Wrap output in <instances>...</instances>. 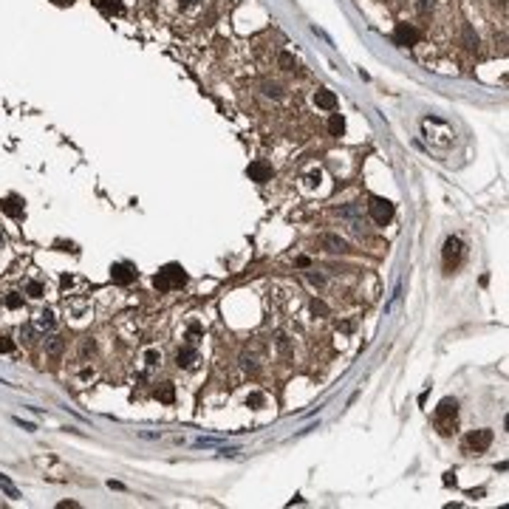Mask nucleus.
<instances>
[{"instance_id":"35","label":"nucleus","mask_w":509,"mask_h":509,"mask_svg":"<svg viewBox=\"0 0 509 509\" xmlns=\"http://www.w3.org/2000/svg\"><path fill=\"white\" fill-rule=\"evenodd\" d=\"M0 246H3V235H0Z\"/></svg>"},{"instance_id":"33","label":"nucleus","mask_w":509,"mask_h":509,"mask_svg":"<svg viewBox=\"0 0 509 509\" xmlns=\"http://www.w3.org/2000/svg\"><path fill=\"white\" fill-rule=\"evenodd\" d=\"M54 3H60V6H71L74 0H54Z\"/></svg>"},{"instance_id":"4","label":"nucleus","mask_w":509,"mask_h":509,"mask_svg":"<svg viewBox=\"0 0 509 509\" xmlns=\"http://www.w3.org/2000/svg\"><path fill=\"white\" fill-rule=\"evenodd\" d=\"M393 40L399 43V46H416V43L422 40V34H419V29H413V26L399 23L396 31H393Z\"/></svg>"},{"instance_id":"19","label":"nucleus","mask_w":509,"mask_h":509,"mask_svg":"<svg viewBox=\"0 0 509 509\" xmlns=\"http://www.w3.org/2000/svg\"><path fill=\"white\" fill-rule=\"evenodd\" d=\"M3 303H6V309H23V294H17V292H9L6 297H3Z\"/></svg>"},{"instance_id":"34","label":"nucleus","mask_w":509,"mask_h":509,"mask_svg":"<svg viewBox=\"0 0 509 509\" xmlns=\"http://www.w3.org/2000/svg\"><path fill=\"white\" fill-rule=\"evenodd\" d=\"M427 6H430V0H422V12H427Z\"/></svg>"},{"instance_id":"7","label":"nucleus","mask_w":509,"mask_h":509,"mask_svg":"<svg viewBox=\"0 0 509 509\" xmlns=\"http://www.w3.org/2000/svg\"><path fill=\"white\" fill-rule=\"evenodd\" d=\"M467 444H469V450H475V453H484L486 447L492 444V430H475V433H469Z\"/></svg>"},{"instance_id":"12","label":"nucleus","mask_w":509,"mask_h":509,"mask_svg":"<svg viewBox=\"0 0 509 509\" xmlns=\"http://www.w3.org/2000/svg\"><path fill=\"white\" fill-rule=\"evenodd\" d=\"M34 326H37V328H43V331L54 328V311H51V309H43V311H37V317H34Z\"/></svg>"},{"instance_id":"15","label":"nucleus","mask_w":509,"mask_h":509,"mask_svg":"<svg viewBox=\"0 0 509 509\" xmlns=\"http://www.w3.org/2000/svg\"><path fill=\"white\" fill-rule=\"evenodd\" d=\"M0 489L6 492V498H12V501L23 498V495H20V489H17V486H14L12 481H9V475H3V473H0Z\"/></svg>"},{"instance_id":"10","label":"nucleus","mask_w":509,"mask_h":509,"mask_svg":"<svg viewBox=\"0 0 509 509\" xmlns=\"http://www.w3.org/2000/svg\"><path fill=\"white\" fill-rule=\"evenodd\" d=\"M0 210L6 212V215H12V218H20L23 215V201L14 198V195H9V198L0 201Z\"/></svg>"},{"instance_id":"30","label":"nucleus","mask_w":509,"mask_h":509,"mask_svg":"<svg viewBox=\"0 0 509 509\" xmlns=\"http://www.w3.org/2000/svg\"><path fill=\"white\" fill-rule=\"evenodd\" d=\"M297 266H300V269H309V266H311V260L306 258V255H300V258H297Z\"/></svg>"},{"instance_id":"14","label":"nucleus","mask_w":509,"mask_h":509,"mask_svg":"<svg viewBox=\"0 0 509 509\" xmlns=\"http://www.w3.org/2000/svg\"><path fill=\"white\" fill-rule=\"evenodd\" d=\"M93 6L105 14H119L122 12V0H93Z\"/></svg>"},{"instance_id":"16","label":"nucleus","mask_w":509,"mask_h":509,"mask_svg":"<svg viewBox=\"0 0 509 509\" xmlns=\"http://www.w3.org/2000/svg\"><path fill=\"white\" fill-rule=\"evenodd\" d=\"M156 396H159V399L164 402V405H173V402H176V390H173V385H170V382L159 385V388H156Z\"/></svg>"},{"instance_id":"8","label":"nucleus","mask_w":509,"mask_h":509,"mask_svg":"<svg viewBox=\"0 0 509 509\" xmlns=\"http://www.w3.org/2000/svg\"><path fill=\"white\" fill-rule=\"evenodd\" d=\"M314 105L323 110H334L337 108V97H334V91H328V88H320V91L314 93Z\"/></svg>"},{"instance_id":"22","label":"nucleus","mask_w":509,"mask_h":509,"mask_svg":"<svg viewBox=\"0 0 509 509\" xmlns=\"http://www.w3.org/2000/svg\"><path fill=\"white\" fill-rule=\"evenodd\" d=\"M159 362H161V354H159L156 348H147V351H144V365H147V368H156Z\"/></svg>"},{"instance_id":"31","label":"nucleus","mask_w":509,"mask_h":509,"mask_svg":"<svg viewBox=\"0 0 509 509\" xmlns=\"http://www.w3.org/2000/svg\"><path fill=\"white\" fill-rule=\"evenodd\" d=\"M60 509H77V503L74 501H63V503H60Z\"/></svg>"},{"instance_id":"6","label":"nucleus","mask_w":509,"mask_h":509,"mask_svg":"<svg viewBox=\"0 0 509 509\" xmlns=\"http://www.w3.org/2000/svg\"><path fill=\"white\" fill-rule=\"evenodd\" d=\"M110 277H114V283H119V286H130V283L136 280V272L127 263H114L110 266Z\"/></svg>"},{"instance_id":"23","label":"nucleus","mask_w":509,"mask_h":509,"mask_svg":"<svg viewBox=\"0 0 509 509\" xmlns=\"http://www.w3.org/2000/svg\"><path fill=\"white\" fill-rule=\"evenodd\" d=\"M263 402H266V396H263V393H249V399H246V405H249V407H260V405H263Z\"/></svg>"},{"instance_id":"13","label":"nucleus","mask_w":509,"mask_h":509,"mask_svg":"<svg viewBox=\"0 0 509 509\" xmlns=\"http://www.w3.org/2000/svg\"><path fill=\"white\" fill-rule=\"evenodd\" d=\"M198 360V354H195V348H181L176 354V362H178V368H193V362Z\"/></svg>"},{"instance_id":"32","label":"nucleus","mask_w":509,"mask_h":509,"mask_svg":"<svg viewBox=\"0 0 509 509\" xmlns=\"http://www.w3.org/2000/svg\"><path fill=\"white\" fill-rule=\"evenodd\" d=\"M181 3V9H190V6H195V0H178Z\"/></svg>"},{"instance_id":"24","label":"nucleus","mask_w":509,"mask_h":509,"mask_svg":"<svg viewBox=\"0 0 509 509\" xmlns=\"http://www.w3.org/2000/svg\"><path fill=\"white\" fill-rule=\"evenodd\" d=\"M12 351H14V343L9 337H3V334H0V354H12Z\"/></svg>"},{"instance_id":"11","label":"nucleus","mask_w":509,"mask_h":509,"mask_svg":"<svg viewBox=\"0 0 509 509\" xmlns=\"http://www.w3.org/2000/svg\"><path fill=\"white\" fill-rule=\"evenodd\" d=\"M323 246H326L328 252H348V243H345L340 235H323Z\"/></svg>"},{"instance_id":"26","label":"nucleus","mask_w":509,"mask_h":509,"mask_svg":"<svg viewBox=\"0 0 509 509\" xmlns=\"http://www.w3.org/2000/svg\"><path fill=\"white\" fill-rule=\"evenodd\" d=\"M311 311H314V314H320V317H326L328 314V306L320 303V300H314V303H311Z\"/></svg>"},{"instance_id":"9","label":"nucleus","mask_w":509,"mask_h":509,"mask_svg":"<svg viewBox=\"0 0 509 509\" xmlns=\"http://www.w3.org/2000/svg\"><path fill=\"white\" fill-rule=\"evenodd\" d=\"M249 178H255V181H269V176H272V167L266 164V161H252L249 164Z\"/></svg>"},{"instance_id":"25","label":"nucleus","mask_w":509,"mask_h":509,"mask_svg":"<svg viewBox=\"0 0 509 509\" xmlns=\"http://www.w3.org/2000/svg\"><path fill=\"white\" fill-rule=\"evenodd\" d=\"M277 63H280L286 71H294V57H292V54H280V57H277Z\"/></svg>"},{"instance_id":"3","label":"nucleus","mask_w":509,"mask_h":509,"mask_svg":"<svg viewBox=\"0 0 509 509\" xmlns=\"http://www.w3.org/2000/svg\"><path fill=\"white\" fill-rule=\"evenodd\" d=\"M371 218L379 223V227L390 223V218H393V204H390L388 198H373L371 201Z\"/></svg>"},{"instance_id":"17","label":"nucleus","mask_w":509,"mask_h":509,"mask_svg":"<svg viewBox=\"0 0 509 509\" xmlns=\"http://www.w3.org/2000/svg\"><path fill=\"white\" fill-rule=\"evenodd\" d=\"M328 130H331V136H343L345 133V119L340 114H331V119H328Z\"/></svg>"},{"instance_id":"21","label":"nucleus","mask_w":509,"mask_h":509,"mask_svg":"<svg viewBox=\"0 0 509 509\" xmlns=\"http://www.w3.org/2000/svg\"><path fill=\"white\" fill-rule=\"evenodd\" d=\"M260 88H263L266 97H272V99H283V91H280V85H277V82H263Z\"/></svg>"},{"instance_id":"29","label":"nucleus","mask_w":509,"mask_h":509,"mask_svg":"<svg viewBox=\"0 0 509 509\" xmlns=\"http://www.w3.org/2000/svg\"><path fill=\"white\" fill-rule=\"evenodd\" d=\"M309 280L314 283V286H323V283H326V280H323V275H314V272H309Z\"/></svg>"},{"instance_id":"28","label":"nucleus","mask_w":509,"mask_h":509,"mask_svg":"<svg viewBox=\"0 0 509 509\" xmlns=\"http://www.w3.org/2000/svg\"><path fill=\"white\" fill-rule=\"evenodd\" d=\"M14 422H17V424H20V427H23V430H29V433H34V430H37V427H34V424H31V422H23V419H14Z\"/></svg>"},{"instance_id":"27","label":"nucleus","mask_w":509,"mask_h":509,"mask_svg":"<svg viewBox=\"0 0 509 509\" xmlns=\"http://www.w3.org/2000/svg\"><path fill=\"white\" fill-rule=\"evenodd\" d=\"M93 348H97V343H93V340H85V343H82V354H88V351L93 354Z\"/></svg>"},{"instance_id":"2","label":"nucleus","mask_w":509,"mask_h":509,"mask_svg":"<svg viewBox=\"0 0 509 509\" xmlns=\"http://www.w3.org/2000/svg\"><path fill=\"white\" fill-rule=\"evenodd\" d=\"M456 413H458V402L456 399H441L439 410H436V422H439V430L444 436L453 433V424H456Z\"/></svg>"},{"instance_id":"18","label":"nucleus","mask_w":509,"mask_h":509,"mask_svg":"<svg viewBox=\"0 0 509 509\" xmlns=\"http://www.w3.org/2000/svg\"><path fill=\"white\" fill-rule=\"evenodd\" d=\"M26 294H29V297H34V300H40L43 294H46V286H43L40 280H29V283H26Z\"/></svg>"},{"instance_id":"20","label":"nucleus","mask_w":509,"mask_h":509,"mask_svg":"<svg viewBox=\"0 0 509 509\" xmlns=\"http://www.w3.org/2000/svg\"><path fill=\"white\" fill-rule=\"evenodd\" d=\"M46 351L48 354H60V351H63V337H57V334L46 337Z\"/></svg>"},{"instance_id":"1","label":"nucleus","mask_w":509,"mask_h":509,"mask_svg":"<svg viewBox=\"0 0 509 509\" xmlns=\"http://www.w3.org/2000/svg\"><path fill=\"white\" fill-rule=\"evenodd\" d=\"M184 280H187V275L181 272V266H164V269L156 275V289H159V292H170V289H176V286H184Z\"/></svg>"},{"instance_id":"5","label":"nucleus","mask_w":509,"mask_h":509,"mask_svg":"<svg viewBox=\"0 0 509 509\" xmlns=\"http://www.w3.org/2000/svg\"><path fill=\"white\" fill-rule=\"evenodd\" d=\"M458 260H461V240L447 238L444 240V263H447V269H456Z\"/></svg>"}]
</instances>
